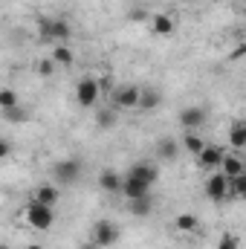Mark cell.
Instances as JSON below:
<instances>
[{"mask_svg": "<svg viewBox=\"0 0 246 249\" xmlns=\"http://www.w3.org/2000/svg\"><path fill=\"white\" fill-rule=\"evenodd\" d=\"M38 35L44 41H55V44H67L72 38V26L67 18H38Z\"/></svg>", "mask_w": 246, "mask_h": 249, "instance_id": "1", "label": "cell"}, {"mask_svg": "<svg viewBox=\"0 0 246 249\" xmlns=\"http://www.w3.org/2000/svg\"><path fill=\"white\" fill-rule=\"evenodd\" d=\"M23 217H26V226H32L35 232H50L55 226V209L53 206H44L38 200H32L23 209Z\"/></svg>", "mask_w": 246, "mask_h": 249, "instance_id": "2", "label": "cell"}, {"mask_svg": "<svg viewBox=\"0 0 246 249\" xmlns=\"http://www.w3.org/2000/svg\"><path fill=\"white\" fill-rule=\"evenodd\" d=\"M119 238H122V229H119V223H113V220H107V217H102V220H96V223H93L90 244H96L99 249L116 247V244H119Z\"/></svg>", "mask_w": 246, "mask_h": 249, "instance_id": "3", "label": "cell"}, {"mask_svg": "<svg viewBox=\"0 0 246 249\" xmlns=\"http://www.w3.org/2000/svg\"><path fill=\"white\" fill-rule=\"evenodd\" d=\"M81 171H84V165H81V160H78V157H64V160H58V162L53 165L55 186H58V188L75 186V183L81 180Z\"/></svg>", "mask_w": 246, "mask_h": 249, "instance_id": "4", "label": "cell"}, {"mask_svg": "<svg viewBox=\"0 0 246 249\" xmlns=\"http://www.w3.org/2000/svg\"><path fill=\"white\" fill-rule=\"evenodd\" d=\"M99 99H102V90H99L96 75H84V78H78V84H75V102H78V107L90 110V107L99 105Z\"/></svg>", "mask_w": 246, "mask_h": 249, "instance_id": "5", "label": "cell"}, {"mask_svg": "<svg viewBox=\"0 0 246 249\" xmlns=\"http://www.w3.org/2000/svg\"><path fill=\"white\" fill-rule=\"evenodd\" d=\"M139 90L142 87H136V84H122V87H113L110 90V107H116V110H133L136 107V102H139Z\"/></svg>", "mask_w": 246, "mask_h": 249, "instance_id": "6", "label": "cell"}, {"mask_svg": "<svg viewBox=\"0 0 246 249\" xmlns=\"http://www.w3.org/2000/svg\"><path fill=\"white\" fill-rule=\"evenodd\" d=\"M223 154H226V148H223V145L206 142V145H203V151L194 157V160H197V168H203V171H217V168H220Z\"/></svg>", "mask_w": 246, "mask_h": 249, "instance_id": "7", "label": "cell"}, {"mask_svg": "<svg viewBox=\"0 0 246 249\" xmlns=\"http://www.w3.org/2000/svg\"><path fill=\"white\" fill-rule=\"evenodd\" d=\"M206 197L211 203H223L229 197V177L223 171H211L209 180H206Z\"/></svg>", "mask_w": 246, "mask_h": 249, "instance_id": "8", "label": "cell"}, {"mask_svg": "<svg viewBox=\"0 0 246 249\" xmlns=\"http://www.w3.org/2000/svg\"><path fill=\"white\" fill-rule=\"evenodd\" d=\"M206 122H209V110L200 107V105H188V107L180 110V124H183V130H200Z\"/></svg>", "mask_w": 246, "mask_h": 249, "instance_id": "9", "label": "cell"}, {"mask_svg": "<svg viewBox=\"0 0 246 249\" xmlns=\"http://www.w3.org/2000/svg\"><path fill=\"white\" fill-rule=\"evenodd\" d=\"M127 177H133V180H139V183H145V186L154 188L157 180H159V171H157L154 162H136V165L127 168Z\"/></svg>", "mask_w": 246, "mask_h": 249, "instance_id": "10", "label": "cell"}, {"mask_svg": "<svg viewBox=\"0 0 246 249\" xmlns=\"http://www.w3.org/2000/svg\"><path fill=\"white\" fill-rule=\"evenodd\" d=\"M151 32H154L157 38H168V35H174V32H177V23H174V18H171V15L157 12V15H151Z\"/></svg>", "mask_w": 246, "mask_h": 249, "instance_id": "11", "label": "cell"}, {"mask_svg": "<svg viewBox=\"0 0 246 249\" xmlns=\"http://www.w3.org/2000/svg\"><path fill=\"white\" fill-rule=\"evenodd\" d=\"M96 183H99L102 191H107V194H119V191H122V174H119L116 168H102Z\"/></svg>", "mask_w": 246, "mask_h": 249, "instance_id": "12", "label": "cell"}, {"mask_svg": "<svg viewBox=\"0 0 246 249\" xmlns=\"http://www.w3.org/2000/svg\"><path fill=\"white\" fill-rule=\"evenodd\" d=\"M32 200H38V203H44V206H58L61 203V188L55 186V183H41V186L35 188V197Z\"/></svg>", "mask_w": 246, "mask_h": 249, "instance_id": "13", "label": "cell"}, {"mask_svg": "<svg viewBox=\"0 0 246 249\" xmlns=\"http://www.w3.org/2000/svg\"><path fill=\"white\" fill-rule=\"evenodd\" d=\"M217 171H223L226 177H238V174H246V162L238 157V151H232V154L226 151L223 160H220V168H217Z\"/></svg>", "mask_w": 246, "mask_h": 249, "instance_id": "14", "label": "cell"}, {"mask_svg": "<svg viewBox=\"0 0 246 249\" xmlns=\"http://www.w3.org/2000/svg\"><path fill=\"white\" fill-rule=\"evenodd\" d=\"M122 194L124 200H136V197H145V194H151V186H145V183H139V180H133V177H127L122 174Z\"/></svg>", "mask_w": 246, "mask_h": 249, "instance_id": "15", "label": "cell"}, {"mask_svg": "<svg viewBox=\"0 0 246 249\" xmlns=\"http://www.w3.org/2000/svg\"><path fill=\"white\" fill-rule=\"evenodd\" d=\"M157 157L159 160H165V162H171V160H177V154H180V142L174 139V136H165V139H159L157 142Z\"/></svg>", "mask_w": 246, "mask_h": 249, "instance_id": "16", "label": "cell"}, {"mask_svg": "<svg viewBox=\"0 0 246 249\" xmlns=\"http://www.w3.org/2000/svg\"><path fill=\"white\" fill-rule=\"evenodd\" d=\"M127 212L133 217H148L154 212V194H145V197H136V200H127Z\"/></svg>", "mask_w": 246, "mask_h": 249, "instance_id": "17", "label": "cell"}, {"mask_svg": "<svg viewBox=\"0 0 246 249\" xmlns=\"http://www.w3.org/2000/svg\"><path fill=\"white\" fill-rule=\"evenodd\" d=\"M174 226H177V232H183V235H194V232H200V217H197L194 212H183V214L174 217Z\"/></svg>", "mask_w": 246, "mask_h": 249, "instance_id": "18", "label": "cell"}, {"mask_svg": "<svg viewBox=\"0 0 246 249\" xmlns=\"http://www.w3.org/2000/svg\"><path fill=\"white\" fill-rule=\"evenodd\" d=\"M229 145H232V151H244L246 148V122L244 119L232 122V127H229Z\"/></svg>", "mask_w": 246, "mask_h": 249, "instance_id": "19", "label": "cell"}, {"mask_svg": "<svg viewBox=\"0 0 246 249\" xmlns=\"http://www.w3.org/2000/svg\"><path fill=\"white\" fill-rule=\"evenodd\" d=\"M203 145H206V139L200 136V130H185L183 139H180V148H185V151H188V154H194V157L203 151Z\"/></svg>", "mask_w": 246, "mask_h": 249, "instance_id": "20", "label": "cell"}, {"mask_svg": "<svg viewBox=\"0 0 246 249\" xmlns=\"http://www.w3.org/2000/svg\"><path fill=\"white\" fill-rule=\"evenodd\" d=\"M116 119H119V110H116V107H99V110H96V124H99V130H113V127H116Z\"/></svg>", "mask_w": 246, "mask_h": 249, "instance_id": "21", "label": "cell"}, {"mask_svg": "<svg viewBox=\"0 0 246 249\" xmlns=\"http://www.w3.org/2000/svg\"><path fill=\"white\" fill-rule=\"evenodd\" d=\"M50 58L55 61V67H72L75 64V53L70 50V44H55Z\"/></svg>", "mask_w": 246, "mask_h": 249, "instance_id": "22", "label": "cell"}, {"mask_svg": "<svg viewBox=\"0 0 246 249\" xmlns=\"http://www.w3.org/2000/svg\"><path fill=\"white\" fill-rule=\"evenodd\" d=\"M159 102H162V93L159 90H139L136 110H154V107H159Z\"/></svg>", "mask_w": 246, "mask_h": 249, "instance_id": "23", "label": "cell"}, {"mask_svg": "<svg viewBox=\"0 0 246 249\" xmlns=\"http://www.w3.org/2000/svg\"><path fill=\"white\" fill-rule=\"evenodd\" d=\"M18 105H20V96H18V90H12V87H0V110L18 107Z\"/></svg>", "mask_w": 246, "mask_h": 249, "instance_id": "24", "label": "cell"}, {"mask_svg": "<svg viewBox=\"0 0 246 249\" xmlns=\"http://www.w3.org/2000/svg\"><path fill=\"white\" fill-rule=\"evenodd\" d=\"M229 197H235V200H244L246 197V174L229 177Z\"/></svg>", "mask_w": 246, "mask_h": 249, "instance_id": "25", "label": "cell"}, {"mask_svg": "<svg viewBox=\"0 0 246 249\" xmlns=\"http://www.w3.org/2000/svg\"><path fill=\"white\" fill-rule=\"evenodd\" d=\"M0 116H3L6 122H15V124L29 122V110H23L20 105H18V107H9V110H0Z\"/></svg>", "mask_w": 246, "mask_h": 249, "instance_id": "26", "label": "cell"}, {"mask_svg": "<svg viewBox=\"0 0 246 249\" xmlns=\"http://www.w3.org/2000/svg\"><path fill=\"white\" fill-rule=\"evenodd\" d=\"M35 72H38L41 78H53V75H55V61H53L50 55H47V58H38V61H35Z\"/></svg>", "mask_w": 246, "mask_h": 249, "instance_id": "27", "label": "cell"}, {"mask_svg": "<svg viewBox=\"0 0 246 249\" xmlns=\"http://www.w3.org/2000/svg\"><path fill=\"white\" fill-rule=\"evenodd\" d=\"M217 249H241V238L232 235V232H226V235L217 241Z\"/></svg>", "mask_w": 246, "mask_h": 249, "instance_id": "28", "label": "cell"}, {"mask_svg": "<svg viewBox=\"0 0 246 249\" xmlns=\"http://www.w3.org/2000/svg\"><path fill=\"white\" fill-rule=\"evenodd\" d=\"M96 81H99V90H102V93H110V90H113V78H110V75H102V78H96Z\"/></svg>", "mask_w": 246, "mask_h": 249, "instance_id": "29", "label": "cell"}, {"mask_svg": "<svg viewBox=\"0 0 246 249\" xmlns=\"http://www.w3.org/2000/svg\"><path fill=\"white\" fill-rule=\"evenodd\" d=\"M9 154H12V142H9V139H3V136H0V160H6V157H9Z\"/></svg>", "mask_w": 246, "mask_h": 249, "instance_id": "30", "label": "cell"}, {"mask_svg": "<svg viewBox=\"0 0 246 249\" xmlns=\"http://www.w3.org/2000/svg\"><path fill=\"white\" fill-rule=\"evenodd\" d=\"M244 53H246V44H238V47L232 50V55H229V58H232V61H241V58H244Z\"/></svg>", "mask_w": 246, "mask_h": 249, "instance_id": "31", "label": "cell"}, {"mask_svg": "<svg viewBox=\"0 0 246 249\" xmlns=\"http://www.w3.org/2000/svg\"><path fill=\"white\" fill-rule=\"evenodd\" d=\"M23 249H47L44 244H29V247H23Z\"/></svg>", "mask_w": 246, "mask_h": 249, "instance_id": "32", "label": "cell"}, {"mask_svg": "<svg viewBox=\"0 0 246 249\" xmlns=\"http://www.w3.org/2000/svg\"><path fill=\"white\" fill-rule=\"evenodd\" d=\"M78 249H99V247H96V244H81Z\"/></svg>", "mask_w": 246, "mask_h": 249, "instance_id": "33", "label": "cell"}, {"mask_svg": "<svg viewBox=\"0 0 246 249\" xmlns=\"http://www.w3.org/2000/svg\"><path fill=\"white\" fill-rule=\"evenodd\" d=\"M0 249H15V247H9V244H0Z\"/></svg>", "mask_w": 246, "mask_h": 249, "instance_id": "34", "label": "cell"}, {"mask_svg": "<svg viewBox=\"0 0 246 249\" xmlns=\"http://www.w3.org/2000/svg\"><path fill=\"white\" fill-rule=\"evenodd\" d=\"M133 3H139V0H133Z\"/></svg>", "mask_w": 246, "mask_h": 249, "instance_id": "35", "label": "cell"}]
</instances>
